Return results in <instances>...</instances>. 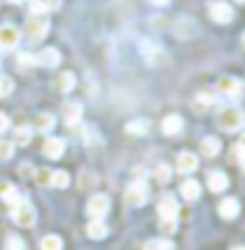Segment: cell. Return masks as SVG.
Wrapping results in <instances>:
<instances>
[{
	"mask_svg": "<svg viewBox=\"0 0 245 250\" xmlns=\"http://www.w3.org/2000/svg\"><path fill=\"white\" fill-rule=\"evenodd\" d=\"M216 125L224 132H238L243 127V111L238 106H224L216 113Z\"/></svg>",
	"mask_w": 245,
	"mask_h": 250,
	"instance_id": "cell-1",
	"label": "cell"
},
{
	"mask_svg": "<svg viewBox=\"0 0 245 250\" xmlns=\"http://www.w3.org/2000/svg\"><path fill=\"white\" fill-rule=\"evenodd\" d=\"M48 29H51V24H48L46 15H36V12H31L29 20L24 22V34H27V39H29L31 43H39L41 39H46Z\"/></svg>",
	"mask_w": 245,
	"mask_h": 250,
	"instance_id": "cell-2",
	"label": "cell"
},
{
	"mask_svg": "<svg viewBox=\"0 0 245 250\" xmlns=\"http://www.w3.org/2000/svg\"><path fill=\"white\" fill-rule=\"evenodd\" d=\"M10 217H12V221H15L17 226H22V229H29V226L36 224V212H34V207L29 205V200H24V197L12 207Z\"/></svg>",
	"mask_w": 245,
	"mask_h": 250,
	"instance_id": "cell-3",
	"label": "cell"
},
{
	"mask_svg": "<svg viewBox=\"0 0 245 250\" xmlns=\"http://www.w3.org/2000/svg\"><path fill=\"white\" fill-rule=\"evenodd\" d=\"M108 209H111V200L103 195V192H96L89 197V202H87V214L92 219H103L108 214Z\"/></svg>",
	"mask_w": 245,
	"mask_h": 250,
	"instance_id": "cell-4",
	"label": "cell"
},
{
	"mask_svg": "<svg viewBox=\"0 0 245 250\" xmlns=\"http://www.w3.org/2000/svg\"><path fill=\"white\" fill-rule=\"evenodd\" d=\"M147 200H149V188H147L144 181L137 178L135 183H130V188H127V202L132 207H142Z\"/></svg>",
	"mask_w": 245,
	"mask_h": 250,
	"instance_id": "cell-5",
	"label": "cell"
},
{
	"mask_svg": "<svg viewBox=\"0 0 245 250\" xmlns=\"http://www.w3.org/2000/svg\"><path fill=\"white\" fill-rule=\"evenodd\" d=\"M216 92L224 94V96H238V94L243 92V82L238 80V77H219L216 80Z\"/></svg>",
	"mask_w": 245,
	"mask_h": 250,
	"instance_id": "cell-6",
	"label": "cell"
},
{
	"mask_svg": "<svg viewBox=\"0 0 245 250\" xmlns=\"http://www.w3.org/2000/svg\"><path fill=\"white\" fill-rule=\"evenodd\" d=\"M209 15L216 24H228L233 20V7L226 5V2H212L209 5Z\"/></svg>",
	"mask_w": 245,
	"mask_h": 250,
	"instance_id": "cell-7",
	"label": "cell"
},
{
	"mask_svg": "<svg viewBox=\"0 0 245 250\" xmlns=\"http://www.w3.org/2000/svg\"><path fill=\"white\" fill-rule=\"evenodd\" d=\"M20 43V29L12 27V24H2L0 27V48H17Z\"/></svg>",
	"mask_w": 245,
	"mask_h": 250,
	"instance_id": "cell-8",
	"label": "cell"
},
{
	"mask_svg": "<svg viewBox=\"0 0 245 250\" xmlns=\"http://www.w3.org/2000/svg\"><path fill=\"white\" fill-rule=\"evenodd\" d=\"M62 116H65V123L70 125H77L80 118H82V104L80 101H65L62 104Z\"/></svg>",
	"mask_w": 245,
	"mask_h": 250,
	"instance_id": "cell-9",
	"label": "cell"
},
{
	"mask_svg": "<svg viewBox=\"0 0 245 250\" xmlns=\"http://www.w3.org/2000/svg\"><path fill=\"white\" fill-rule=\"evenodd\" d=\"M161 132H163V135H168V137L181 135V132H183V118H181V116H176V113L166 116V118L161 121Z\"/></svg>",
	"mask_w": 245,
	"mask_h": 250,
	"instance_id": "cell-10",
	"label": "cell"
},
{
	"mask_svg": "<svg viewBox=\"0 0 245 250\" xmlns=\"http://www.w3.org/2000/svg\"><path fill=\"white\" fill-rule=\"evenodd\" d=\"M43 154L48 156V159H61L65 154V140H61V137H48L43 142Z\"/></svg>",
	"mask_w": 245,
	"mask_h": 250,
	"instance_id": "cell-11",
	"label": "cell"
},
{
	"mask_svg": "<svg viewBox=\"0 0 245 250\" xmlns=\"http://www.w3.org/2000/svg\"><path fill=\"white\" fill-rule=\"evenodd\" d=\"M178 217V202L176 197H161L159 202V219H176Z\"/></svg>",
	"mask_w": 245,
	"mask_h": 250,
	"instance_id": "cell-12",
	"label": "cell"
},
{
	"mask_svg": "<svg viewBox=\"0 0 245 250\" xmlns=\"http://www.w3.org/2000/svg\"><path fill=\"white\" fill-rule=\"evenodd\" d=\"M36 65H41V67H58L61 65V53L56 48H43L36 56Z\"/></svg>",
	"mask_w": 245,
	"mask_h": 250,
	"instance_id": "cell-13",
	"label": "cell"
},
{
	"mask_svg": "<svg viewBox=\"0 0 245 250\" xmlns=\"http://www.w3.org/2000/svg\"><path fill=\"white\" fill-rule=\"evenodd\" d=\"M142 53H144V61L149 62V65H161V62L166 61V53L159 48V46H154V43H142Z\"/></svg>",
	"mask_w": 245,
	"mask_h": 250,
	"instance_id": "cell-14",
	"label": "cell"
},
{
	"mask_svg": "<svg viewBox=\"0 0 245 250\" xmlns=\"http://www.w3.org/2000/svg\"><path fill=\"white\" fill-rule=\"evenodd\" d=\"M238 212H241V205H238L236 197H226V200L219 202V214L224 219H236Z\"/></svg>",
	"mask_w": 245,
	"mask_h": 250,
	"instance_id": "cell-15",
	"label": "cell"
},
{
	"mask_svg": "<svg viewBox=\"0 0 245 250\" xmlns=\"http://www.w3.org/2000/svg\"><path fill=\"white\" fill-rule=\"evenodd\" d=\"M207 186H209L212 192H224L228 188V176L224 171H212L209 178H207Z\"/></svg>",
	"mask_w": 245,
	"mask_h": 250,
	"instance_id": "cell-16",
	"label": "cell"
},
{
	"mask_svg": "<svg viewBox=\"0 0 245 250\" xmlns=\"http://www.w3.org/2000/svg\"><path fill=\"white\" fill-rule=\"evenodd\" d=\"M87 236L94 238V241L106 238V236H108V226H106V221H103V219H92L89 226H87Z\"/></svg>",
	"mask_w": 245,
	"mask_h": 250,
	"instance_id": "cell-17",
	"label": "cell"
},
{
	"mask_svg": "<svg viewBox=\"0 0 245 250\" xmlns=\"http://www.w3.org/2000/svg\"><path fill=\"white\" fill-rule=\"evenodd\" d=\"M176 168L181 173H192L197 168V156L190 154V152H181L178 154V161H176Z\"/></svg>",
	"mask_w": 245,
	"mask_h": 250,
	"instance_id": "cell-18",
	"label": "cell"
},
{
	"mask_svg": "<svg viewBox=\"0 0 245 250\" xmlns=\"http://www.w3.org/2000/svg\"><path fill=\"white\" fill-rule=\"evenodd\" d=\"M200 183L195 181V178H185L183 183H181V195H183V200L187 202H192V200H197L200 197Z\"/></svg>",
	"mask_w": 245,
	"mask_h": 250,
	"instance_id": "cell-19",
	"label": "cell"
},
{
	"mask_svg": "<svg viewBox=\"0 0 245 250\" xmlns=\"http://www.w3.org/2000/svg\"><path fill=\"white\" fill-rule=\"evenodd\" d=\"M149 127H152V123H149L147 118H135V121H130V123L125 125V132H127V135H137V137H142V135L149 132Z\"/></svg>",
	"mask_w": 245,
	"mask_h": 250,
	"instance_id": "cell-20",
	"label": "cell"
},
{
	"mask_svg": "<svg viewBox=\"0 0 245 250\" xmlns=\"http://www.w3.org/2000/svg\"><path fill=\"white\" fill-rule=\"evenodd\" d=\"M61 7V0H31V12L36 15H46Z\"/></svg>",
	"mask_w": 245,
	"mask_h": 250,
	"instance_id": "cell-21",
	"label": "cell"
},
{
	"mask_svg": "<svg viewBox=\"0 0 245 250\" xmlns=\"http://www.w3.org/2000/svg\"><path fill=\"white\" fill-rule=\"evenodd\" d=\"M0 197H2L7 205H12V207L22 200V195L17 192V188L12 186V183H0Z\"/></svg>",
	"mask_w": 245,
	"mask_h": 250,
	"instance_id": "cell-22",
	"label": "cell"
},
{
	"mask_svg": "<svg viewBox=\"0 0 245 250\" xmlns=\"http://www.w3.org/2000/svg\"><path fill=\"white\" fill-rule=\"evenodd\" d=\"M75 89V75L72 72H62L56 77V92L61 94H70Z\"/></svg>",
	"mask_w": 245,
	"mask_h": 250,
	"instance_id": "cell-23",
	"label": "cell"
},
{
	"mask_svg": "<svg viewBox=\"0 0 245 250\" xmlns=\"http://www.w3.org/2000/svg\"><path fill=\"white\" fill-rule=\"evenodd\" d=\"M200 152L204 156H216L221 152V140H219V137H204V140L200 142Z\"/></svg>",
	"mask_w": 245,
	"mask_h": 250,
	"instance_id": "cell-24",
	"label": "cell"
},
{
	"mask_svg": "<svg viewBox=\"0 0 245 250\" xmlns=\"http://www.w3.org/2000/svg\"><path fill=\"white\" fill-rule=\"evenodd\" d=\"M53 127H56V118H53L51 113H41V116H36L34 130H39V132H51Z\"/></svg>",
	"mask_w": 245,
	"mask_h": 250,
	"instance_id": "cell-25",
	"label": "cell"
},
{
	"mask_svg": "<svg viewBox=\"0 0 245 250\" xmlns=\"http://www.w3.org/2000/svg\"><path fill=\"white\" fill-rule=\"evenodd\" d=\"M31 135H34V130L27 127V125H22V127H15V147H27L31 142Z\"/></svg>",
	"mask_w": 245,
	"mask_h": 250,
	"instance_id": "cell-26",
	"label": "cell"
},
{
	"mask_svg": "<svg viewBox=\"0 0 245 250\" xmlns=\"http://www.w3.org/2000/svg\"><path fill=\"white\" fill-rule=\"evenodd\" d=\"M144 250H173V243L168 238H154L144 246Z\"/></svg>",
	"mask_w": 245,
	"mask_h": 250,
	"instance_id": "cell-27",
	"label": "cell"
},
{
	"mask_svg": "<svg viewBox=\"0 0 245 250\" xmlns=\"http://www.w3.org/2000/svg\"><path fill=\"white\" fill-rule=\"evenodd\" d=\"M51 186L53 188H67L70 186V176H67L65 171H53V176H51Z\"/></svg>",
	"mask_w": 245,
	"mask_h": 250,
	"instance_id": "cell-28",
	"label": "cell"
},
{
	"mask_svg": "<svg viewBox=\"0 0 245 250\" xmlns=\"http://www.w3.org/2000/svg\"><path fill=\"white\" fill-rule=\"evenodd\" d=\"M41 250H62L61 236H46V238L41 241Z\"/></svg>",
	"mask_w": 245,
	"mask_h": 250,
	"instance_id": "cell-29",
	"label": "cell"
},
{
	"mask_svg": "<svg viewBox=\"0 0 245 250\" xmlns=\"http://www.w3.org/2000/svg\"><path fill=\"white\" fill-rule=\"evenodd\" d=\"M51 176H53V171H48V168H39L36 171V183L41 188H48L51 186Z\"/></svg>",
	"mask_w": 245,
	"mask_h": 250,
	"instance_id": "cell-30",
	"label": "cell"
},
{
	"mask_svg": "<svg viewBox=\"0 0 245 250\" xmlns=\"http://www.w3.org/2000/svg\"><path fill=\"white\" fill-rule=\"evenodd\" d=\"M171 176H173V173H171V168H168L166 164H159V166H156V181H159V183H168Z\"/></svg>",
	"mask_w": 245,
	"mask_h": 250,
	"instance_id": "cell-31",
	"label": "cell"
},
{
	"mask_svg": "<svg viewBox=\"0 0 245 250\" xmlns=\"http://www.w3.org/2000/svg\"><path fill=\"white\" fill-rule=\"evenodd\" d=\"M159 231L163 236H171L176 231V219H159Z\"/></svg>",
	"mask_w": 245,
	"mask_h": 250,
	"instance_id": "cell-32",
	"label": "cell"
},
{
	"mask_svg": "<svg viewBox=\"0 0 245 250\" xmlns=\"http://www.w3.org/2000/svg\"><path fill=\"white\" fill-rule=\"evenodd\" d=\"M5 250H27V246H24V241H22L20 236H7Z\"/></svg>",
	"mask_w": 245,
	"mask_h": 250,
	"instance_id": "cell-33",
	"label": "cell"
},
{
	"mask_svg": "<svg viewBox=\"0 0 245 250\" xmlns=\"http://www.w3.org/2000/svg\"><path fill=\"white\" fill-rule=\"evenodd\" d=\"M15 89V82L10 80V77H5V75H0V96H10Z\"/></svg>",
	"mask_w": 245,
	"mask_h": 250,
	"instance_id": "cell-34",
	"label": "cell"
},
{
	"mask_svg": "<svg viewBox=\"0 0 245 250\" xmlns=\"http://www.w3.org/2000/svg\"><path fill=\"white\" fill-rule=\"evenodd\" d=\"M15 152V145L10 142V140H0V159L5 161V159H10Z\"/></svg>",
	"mask_w": 245,
	"mask_h": 250,
	"instance_id": "cell-35",
	"label": "cell"
},
{
	"mask_svg": "<svg viewBox=\"0 0 245 250\" xmlns=\"http://www.w3.org/2000/svg\"><path fill=\"white\" fill-rule=\"evenodd\" d=\"M17 62H20V67H31V65H36V56H31V53H22Z\"/></svg>",
	"mask_w": 245,
	"mask_h": 250,
	"instance_id": "cell-36",
	"label": "cell"
},
{
	"mask_svg": "<svg viewBox=\"0 0 245 250\" xmlns=\"http://www.w3.org/2000/svg\"><path fill=\"white\" fill-rule=\"evenodd\" d=\"M197 104H200V106H212V104H214V96L209 92H200L197 94Z\"/></svg>",
	"mask_w": 245,
	"mask_h": 250,
	"instance_id": "cell-37",
	"label": "cell"
},
{
	"mask_svg": "<svg viewBox=\"0 0 245 250\" xmlns=\"http://www.w3.org/2000/svg\"><path fill=\"white\" fill-rule=\"evenodd\" d=\"M7 127H10V118H7V116H5V113L0 111V135H2V132H5Z\"/></svg>",
	"mask_w": 245,
	"mask_h": 250,
	"instance_id": "cell-38",
	"label": "cell"
},
{
	"mask_svg": "<svg viewBox=\"0 0 245 250\" xmlns=\"http://www.w3.org/2000/svg\"><path fill=\"white\" fill-rule=\"evenodd\" d=\"M236 159H238V164H243V145L241 142L236 145Z\"/></svg>",
	"mask_w": 245,
	"mask_h": 250,
	"instance_id": "cell-39",
	"label": "cell"
},
{
	"mask_svg": "<svg viewBox=\"0 0 245 250\" xmlns=\"http://www.w3.org/2000/svg\"><path fill=\"white\" fill-rule=\"evenodd\" d=\"M154 5H166V2H168V0H152Z\"/></svg>",
	"mask_w": 245,
	"mask_h": 250,
	"instance_id": "cell-40",
	"label": "cell"
},
{
	"mask_svg": "<svg viewBox=\"0 0 245 250\" xmlns=\"http://www.w3.org/2000/svg\"><path fill=\"white\" fill-rule=\"evenodd\" d=\"M10 2H24V0H10Z\"/></svg>",
	"mask_w": 245,
	"mask_h": 250,
	"instance_id": "cell-41",
	"label": "cell"
},
{
	"mask_svg": "<svg viewBox=\"0 0 245 250\" xmlns=\"http://www.w3.org/2000/svg\"><path fill=\"white\" fill-rule=\"evenodd\" d=\"M233 250H243V248H241V246H236V248H233Z\"/></svg>",
	"mask_w": 245,
	"mask_h": 250,
	"instance_id": "cell-42",
	"label": "cell"
},
{
	"mask_svg": "<svg viewBox=\"0 0 245 250\" xmlns=\"http://www.w3.org/2000/svg\"><path fill=\"white\" fill-rule=\"evenodd\" d=\"M236 2H245V0H236Z\"/></svg>",
	"mask_w": 245,
	"mask_h": 250,
	"instance_id": "cell-43",
	"label": "cell"
},
{
	"mask_svg": "<svg viewBox=\"0 0 245 250\" xmlns=\"http://www.w3.org/2000/svg\"><path fill=\"white\" fill-rule=\"evenodd\" d=\"M0 62H2V58H0Z\"/></svg>",
	"mask_w": 245,
	"mask_h": 250,
	"instance_id": "cell-44",
	"label": "cell"
}]
</instances>
